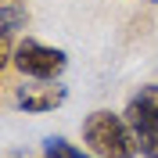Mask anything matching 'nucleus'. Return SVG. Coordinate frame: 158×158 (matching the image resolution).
<instances>
[{
	"label": "nucleus",
	"mask_w": 158,
	"mask_h": 158,
	"mask_svg": "<svg viewBox=\"0 0 158 158\" xmlns=\"http://www.w3.org/2000/svg\"><path fill=\"white\" fill-rule=\"evenodd\" d=\"M83 140L86 148L97 158H137V137L129 129L126 115H115V111H94L83 122Z\"/></svg>",
	"instance_id": "nucleus-1"
},
{
	"label": "nucleus",
	"mask_w": 158,
	"mask_h": 158,
	"mask_svg": "<svg viewBox=\"0 0 158 158\" xmlns=\"http://www.w3.org/2000/svg\"><path fill=\"white\" fill-rule=\"evenodd\" d=\"M126 122L144 158H158V86H140L126 104Z\"/></svg>",
	"instance_id": "nucleus-2"
},
{
	"label": "nucleus",
	"mask_w": 158,
	"mask_h": 158,
	"mask_svg": "<svg viewBox=\"0 0 158 158\" xmlns=\"http://www.w3.org/2000/svg\"><path fill=\"white\" fill-rule=\"evenodd\" d=\"M11 65L25 79H58L65 72V65H69V58H65V50L47 47L40 40H22L15 47V54H11Z\"/></svg>",
	"instance_id": "nucleus-3"
},
{
	"label": "nucleus",
	"mask_w": 158,
	"mask_h": 158,
	"mask_svg": "<svg viewBox=\"0 0 158 158\" xmlns=\"http://www.w3.org/2000/svg\"><path fill=\"white\" fill-rule=\"evenodd\" d=\"M69 101V90L54 83V79H29L15 90V104L22 111H32V115H43V111H54Z\"/></svg>",
	"instance_id": "nucleus-4"
},
{
	"label": "nucleus",
	"mask_w": 158,
	"mask_h": 158,
	"mask_svg": "<svg viewBox=\"0 0 158 158\" xmlns=\"http://www.w3.org/2000/svg\"><path fill=\"white\" fill-rule=\"evenodd\" d=\"M43 155H47V158H90L86 151L72 148L69 140H61V137H50L47 144H43Z\"/></svg>",
	"instance_id": "nucleus-5"
},
{
	"label": "nucleus",
	"mask_w": 158,
	"mask_h": 158,
	"mask_svg": "<svg viewBox=\"0 0 158 158\" xmlns=\"http://www.w3.org/2000/svg\"><path fill=\"white\" fill-rule=\"evenodd\" d=\"M151 4H158V0H151Z\"/></svg>",
	"instance_id": "nucleus-6"
}]
</instances>
